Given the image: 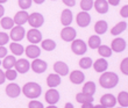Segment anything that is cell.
<instances>
[{"label": "cell", "instance_id": "cell-1", "mask_svg": "<svg viewBox=\"0 0 128 108\" xmlns=\"http://www.w3.org/2000/svg\"><path fill=\"white\" fill-rule=\"evenodd\" d=\"M99 83L100 86L104 88H113L115 87L119 83L118 74L114 72H105L99 78Z\"/></svg>", "mask_w": 128, "mask_h": 108}, {"label": "cell", "instance_id": "cell-2", "mask_svg": "<svg viewBox=\"0 0 128 108\" xmlns=\"http://www.w3.org/2000/svg\"><path fill=\"white\" fill-rule=\"evenodd\" d=\"M22 93L29 99H36V98H38L41 95V93H42V88H41V86L37 84V83L30 81V83H27V84L24 86Z\"/></svg>", "mask_w": 128, "mask_h": 108}, {"label": "cell", "instance_id": "cell-3", "mask_svg": "<svg viewBox=\"0 0 128 108\" xmlns=\"http://www.w3.org/2000/svg\"><path fill=\"white\" fill-rule=\"evenodd\" d=\"M71 50L76 55H84L88 50V45L84 41L82 40H74L71 44Z\"/></svg>", "mask_w": 128, "mask_h": 108}, {"label": "cell", "instance_id": "cell-4", "mask_svg": "<svg viewBox=\"0 0 128 108\" xmlns=\"http://www.w3.org/2000/svg\"><path fill=\"white\" fill-rule=\"evenodd\" d=\"M27 22L30 24L32 27H34V28H36L37 29L38 27H41V26L43 24L44 17H43V15L40 14V13H32L30 15H28Z\"/></svg>", "mask_w": 128, "mask_h": 108}, {"label": "cell", "instance_id": "cell-5", "mask_svg": "<svg viewBox=\"0 0 128 108\" xmlns=\"http://www.w3.org/2000/svg\"><path fill=\"white\" fill-rule=\"evenodd\" d=\"M30 66H32V69H33V71L35 72V73H43V72L47 70L48 64H47V62L42 61V59L35 58L34 62L30 64Z\"/></svg>", "mask_w": 128, "mask_h": 108}, {"label": "cell", "instance_id": "cell-6", "mask_svg": "<svg viewBox=\"0 0 128 108\" xmlns=\"http://www.w3.org/2000/svg\"><path fill=\"white\" fill-rule=\"evenodd\" d=\"M76 30L72 27H65L62 29L61 31V37L62 40L65 42H72L76 38Z\"/></svg>", "mask_w": 128, "mask_h": 108}, {"label": "cell", "instance_id": "cell-7", "mask_svg": "<svg viewBox=\"0 0 128 108\" xmlns=\"http://www.w3.org/2000/svg\"><path fill=\"white\" fill-rule=\"evenodd\" d=\"M24 34H26L24 28L21 27V26H16V27L12 28L10 36V38H12L14 42H19V41H21L24 37Z\"/></svg>", "mask_w": 128, "mask_h": 108}, {"label": "cell", "instance_id": "cell-8", "mask_svg": "<svg viewBox=\"0 0 128 108\" xmlns=\"http://www.w3.org/2000/svg\"><path fill=\"white\" fill-rule=\"evenodd\" d=\"M27 40L33 44H36V43H40L42 41V34L41 31L36 28H33L30 30H28L27 33Z\"/></svg>", "mask_w": 128, "mask_h": 108}, {"label": "cell", "instance_id": "cell-9", "mask_svg": "<svg viewBox=\"0 0 128 108\" xmlns=\"http://www.w3.org/2000/svg\"><path fill=\"white\" fill-rule=\"evenodd\" d=\"M21 93V88L20 86L15 83H10V84L7 85L6 87V94L7 97H10V98H18Z\"/></svg>", "mask_w": 128, "mask_h": 108}, {"label": "cell", "instance_id": "cell-10", "mask_svg": "<svg viewBox=\"0 0 128 108\" xmlns=\"http://www.w3.org/2000/svg\"><path fill=\"white\" fill-rule=\"evenodd\" d=\"M46 101L49 105H55L60 101V93L58 91H56L55 88H50L49 91H47L46 93Z\"/></svg>", "mask_w": 128, "mask_h": 108}, {"label": "cell", "instance_id": "cell-11", "mask_svg": "<svg viewBox=\"0 0 128 108\" xmlns=\"http://www.w3.org/2000/svg\"><path fill=\"white\" fill-rule=\"evenodd\" d=\"M15 71L19 72V73H27L29 71V69H30V63L27 61V59H19V61L15 62Z\"/></svg>", "mask_w": 128, "mask_h": 108}, {"label": "cell", "instance_id": "cell-12", "mask_svg": "<svg viewBox=\"0 0 128 108\" xmlns=\"http://www.w3.org/2000/svg\"><path fill=\"white\" fill-rule=\"evenodd\" d=\"M91 22V16L88 12H80L78 13L77 15V23L79 27L84 28V27H88V24Z\"/></svg>", "mask_w": 128, "mask_h": 108}, {"label": "cell", "instance_id": "cell-13", "mask_svg": "<svg viewBox=\"0 0 128 108\" xmlns=\"http://www.w3.org/2000/svg\"><path fill=\"white\" fill-rule=\"evenodd\" d=\"M115 104H116V98L113 94H105L100 99V105H102L106 108L114 107Z\"/></svg>", "mask_w": 128, "mask_h": 108}, {"label": "cell", "instance_id": "cell-14", "mask_svg": "<svg viewBox=\"0 0 128 108\" xmlns=\"http://www.w3.org/2000/svg\"><path fill=\"white\" fill-rule=\"evenodd\" d=\"M126 49V41L121 37H118L113 40L112 42V45H111V50L112 51H115V52H121Z\"/></svg>", "mask_w": 128, "mask_h": 108}, {"label": "cell", "instance_id": "cell-15", "mask_svg": "<svg viewBox=\"0 0 128 108\" xmlns=\"http://www.w3.org/2000/svg\"><path fill=\"white\" fill-rule=\"evenodd\" d=\"M54 71L58 76H66L69 73V66H68L64 62H56L54 64Z\"/></svg>", "mask_w": 128, "mask_h": 108}, {"label": "cell", "instance_id": "cell-16", "mask_svg": "<svg viewBox=\"0 0 128 108\" xmlns=\"http://www.w3.org/2000/svg\"><path fill=\"white\" fill-rule=\"evenodd\" d=\"M85 79V74L83 73L82 71H79V70H74V71H72L70 73V80L72 84H82L83 81H84Z\"/></svg>", "mask_w": 128, "mask_h": 108}, {"label": "cell", "instance_id": "cell-17", "mask_svg": "<svg viewBox=\"0 0 128 108\" xmlns=\"http://www.w3.org/2000/svg\"><path fill=\"white\" fill-rule=\"evenodd\" d=\"M28 15L29 14L26 12V10H20L15 14L14 16V23H16V26H22L24 23H26L28 20Z\"/></svg>", "mask_w": 128, "mask_h": 108}, {"label": "cell", "instance_id": "cell-18", "mask_svg": "<svg viewBox=\"0 0 128 108\" xmlns=\"http://www.w3.org/2000/svg\"><path fill=\"white\" fill-rule=\"evenodd\" d=\"M26 55H27L29 58L35 59V58H37L41 55V49L37 47V45H35V44L28 45V47L26 48Z\"/></svg>", "mask_w": 128, "mask_h": 108}, {"label": "cell", "instance_id": "cell-19", "mask_svg": "<svg viewBox=\"0 0 128 108\" xmlns=\"http://www.w3.org/2000/svg\"><path fill=\"white\" fill-rule=\"evenodd\" d=\"M47 84L50 88L57 87L58 85L61 84V76H58L57 73H52L49 74L47 78Z\"/></svg>", "mask_w": 128, "mask_h": 108}, {"label": "cell", "instance_id": "cell-20", "mask_svg": "<svg viewBox=\"0 0 128 108\" xmlns=\"http://www.w3.org/2000/svg\"><path fill=\"white\" fill-rule=\"evenodd\" d=\"M61 22L63 26L69 27L72 22V12L70 9H64L61 15Z\"/></svg>", "mask_w": 128, "mask_h": 108}, {"label": "cell", "instance_id": "cell-21", "mask_svg": "<svg viewBox=\"0 0 128 108\" xmlns=\"http://www.w3.org/2000/svg\"><path fill=\"white\" fill-rule=\"evenodd\" d=\"M92 65H93V68H94V70L97 72H105L108 68V63L105 58H99V59H97L94 62V64Z\"/></svg>", "mask_w": 128, "mask_h": 108}, {"label": "cell", "instance_id": "cell-22", "mask_svg": "<svg viewBox=\"0 0 128 108\" xmlns=\"http://www.w3.org/2000/svg\"><path fill=\"white\" fill-rule=\"evenodd\" d=\"M93 5H94V8L97 9L98 13L105 14L108 12V3L106 0H97Z\"/></svg>", "mask_w": 128, "mask_h": 108}, {"label": "cell", "instance_id": "cell-23", "mask_svg": "<svg viewBox=\"0 0 128 108\" xmlns=\"http://www.w3.org/2000/svg\"><path fill=\"white\" fill-rule=\"evenodd\" d=\"M76 100H77L79 104H86V102H93V95H90V94H86L84 92L82 93H78L76 95Z\"/></svg>", "mask_w": 128, "mask_h": 108}, {"label": "cell", "instance_id": "cell-24", "mask_svg": "<svg viewBox=\"0 0 128 108\" xmlns=\"http://www.w3.org/2000/svg\"><path fill=\"white\" fill-rule=\"evenodd\" d=\"M107 28H108L107 22H106V21H104V20H100V21H98L97 23H96L94 30H96V33H97V34L101 35V34H105V33L107 31Z\"/></svg>", "mask_w": 128, "mask_h": 108}, {"label": "cell", "instance_id": "cell-25", "mask_svg": "<svg viewBox=\"0 0 128 108\" xmlns=\"http://www.w3.org/2000/svg\"><path fill=\"white\" fill-rule=\"evenodd\" d=\"M15 62H16V59H15L14 56H6V57L4 58V62L1 64H2V66L6 70H10V69H12L15 65Z\"/></svg>", "mask_w": 128, "mask_h": 108}, {"label": "cell", "instance_id": "cell-26", "mask_svg": "<svg viewBox=\"0 0 128 108\" xmlns=\"http://www.w3.org/2000/svg\"><path fill=\"white\" fill-rule=\"evenodd\" d=\"M126 28H127V23H126L125 21H122V22H119L118 24H115L114 27L112 28V35H119V34H121L122 31H125L126 30Z\"/></svg>", "mask_w": 128, "mask_h": 108}, {"label": "cell", "instance_id": "cell-27", "mask_svg": "<svg viewBox=\"0 0 128 108\" xmlns=\"http://www.w3.org/2000/svg\"><path fill=\"white\" fill-rule=\"evenodd\" d=\"M101 44V40L100 37L97 36V35H92L90 38H88V47L91 49H98Z\"/></svg>", "mask_w": 128, "mask_h": 108}, {"label": "cell", "instance_id": "cell-28", "mask_svg": "<svg viewBox=\"0 0 128 108\" xmlns=\"http://www.w3.org/2000/svg\"><path fill=\"white\" fill-rule=\"evenodd\" d=\"M10 51H12L14 55H16V56H20V55H22V54H24V47H22L21 44L16 43V42H13V43L10 44Z\"/></svg>", "mask_w": 128, "mask_h": 108}, {"label": "cell", "instance_id": "cell-29", "mask_svg": "<svg viewBox=\"0 0 128 108\" xmlns=\"http://www.w3.org/2000/svg\"><path fill=\"white\" fill-rule=\"evenodd\" d=\"M83 92L86 93V94H90V95H93L96 93V84L93 81H88L86 84L84 85L83 87Z\"/></svg>", "mask_w": 128, "mask_h": 108}, {"label": "cell", "instance_id": "cell-30", "mask_svg": "<svg viewBox=\"0 0 128 108\" xmlns=\"http://www.w3.org/2000/svg\"><path fill=\"white\" fill-rule=\"evenodd\" d=\"M42 49H44L46 51H52L55 50V48H56V43H55L52 40H44L42 41Z\"/></svg>", "mask_w": 128, "mask_h": 108}, {"label": "cell", "instance_id": "cell-31", "mask_svg": "<svg viewBox=\"0 0 128 108\" xmlns=\"http://www.w3.org/2000/svg\"><path fill=\"white\" fill-rule=\"evenodd\" d=\"M98 52H99V55H100V56H102L104 58L111 57V56H112L111 48L107 47V45H100V47L98 48Z\"/></svg>", "mask_w": 128, "mask_h": 108}, {"label": "cell", "instance_id": "cell-32", "mask_svg": "<svg viewBox=\"0 0 128 108\" xmlns=\"http://www.w3.org/2000/svg\"><path fill=\"white\" fill-rule=\"evenodd\" d=\"M0 24H1V27H2L4 29H12V28L14 27V21H13V19L6 16V17H2V19H1Z\"/></svg>", "mask_w": 128, "mask_h": 108}, {"label": "cell", "instance_id": "cell-33", "mask_svg": "<svg viewBox=\"0 0 128 108\" xmlns=\"http://www.w3.org/2000/svg\"><path fill=\"white\" fill-rule=\"evenodd\" d=\"M116 100H118V102L122 107H128V93L127 92H120Z\"/></svg>", "mask_w": 128, "mask_h": 108}, {"label": "cell", "instance_id": "cell-34", "mask_svg": "<svg viewBox=\"0 0 128 108\" xmlns=\"http://www.w3.org/2000/svg\"><path fill=\"white\" fill-rule=\"evenodd\" d=\"M92 64H93V62L90 57H84L79 61V66L82 69H90L92 66Z\"/></svg>", "mask_w": 128, "mask_h": 108}, {"label": "cell", "instance_id": "cell-35", "mask_svg": "<svg viewBox=\"0 0 128 108\" xmlns=\"http://www.w3.org/2000/svg\"><path fill=\"white\" fill-rule=\"evenodd\" d=\"M93 7V0H82L80 1V8L84 12H88Z\"/></svg>", "mask_w": 128, "mask_h": 108}, {"label": "cell", "instance_id": "cell-36", "mask_svg": "<svg viewBox=\"0 0 128 108\" xmlns=\"http://www.w3.org/2000/svg\"><path fill=\"white\" fill-rule=\"evenodd\" d=\"M16 77H18V73H16V71H15V70H13V69L7 70V72L5 73V78H6V79H8V80H10V81L15 80V79H16Z\"/></svg>", "mask_w": 128, "mask_h": 108}, {"label": "cell", "instance_id": "cell-37", "mask_svg": "<svg viewBox=\"0 0 128 108\" xmlns=\"http://www.w3.org/2000/svg\"><path fill=\"white\" fill-rule=\"evenodd\" d=\"M32 1L33 0H19V6L20 8H22V10H26L32 6Z\"/></svg>", "mask_w": 128, "mask_h": 108}, {"label": "cell", "instance_id": "cell-38", "mask_svg": "<svg viewBox=\"0 0 128 108\" xmlns=\"http://www.w3.org/2000/svg\"><path fill=\"white\" fill-rule=\"evenodd\" d=\"M120 69H121V71L124 74L127 76L128 74V58H125L124 61L121 62V65H120Z\"/></svg>", "mask_w": 128, "mask_h": 108}, {"label": "cell", "instance_id": "cell-39", "mask_svg": "<svg viewBox=\"0 0 128 108\" xmlns=\"http://www.w3.org/2000/svg\"><path fill=\"white\" fill-rule=\"evenodd\" d=\"M10 41V35L6 33H0V45H5Z\"/></svg>", "mask_w": 128, "mask_h": 108}, {"label": "cell", "instance_id": "cell-40", "mask_svg": "<svg viewBox=\"0 0 128 108\" xmlns=\"http://www.w3.org/2000/svg\"><path fill=\"white\" fill-rule=\"evenodd\" d=\"M28 107H29V108H44V107H43V104H42V102L35 101V100H33V101L29 102Z\"/></svg>", "mask_w": 128, "mask_h": 108}, {"label": "cell", "instance_id": "cell-41", "mask_svg": "<svg viewBox=\"0 0 128 108\" xmlns=\"http://www.w3.org/2000/svg\"><path fill=\"white\" fill-rule=\"evenodd\" d=\"M120 14H121L122 17H128V5L122 7L121 10H120Z\"/></svg>", "mask_w": 128, "mask_h": 108}, {"label": "cell", "instance_id": "cell-42", "mask_svg": "<svg viewBox=\"0 0 128 108\" xmlns=\"http://www.w3.org/2000/svg\"><path fill=\"white\" fill-rule=\"evenodd\" d=\"M7 56V49L4 45H0V58H5Z\"/></svg>", "mask_w": 128, "mask_h": 108}, {"label": "cell", "instance_id": "cell-43", "mask_svg": "<svg viewBox=\"0 0 128 108\" xmlns=\"http://www.w3.org/2000/svg\"><path fill=\"white\" fill-rule=\"evenodd\" d=\"M63 3L68 7H74L76 5V0H63Z\"/></svg>", "mask_w": 128, "mask_h": 108}, {"label": "cell", "instance_id": "cell-44", "mask_svg": "<svg viewBox=\"0 0 128 108\" xmlns=\"http://www.w3.org/2000/svg\"><path fill=\"white\" fill-rule=\"evenodd\" d=\"M6 80V78H5V72L2 70H0V85H2Z\"/></svg>", "mask_w": 128, "mask_h": 108}, {"label": "cell", "instance_id": "cell-45", "mask_svg": "<svg viewBox=\"0 0 128 108\" xmlns=\"http://www.w3.org/2000/svg\"><path fill=\"white\" fill-rule=\"evenodd\" d=\"M107 3H110L112 6H118L120 3V0H107Z\"/></svg>", "mask_w": 128, "mask_h": 108}, {"label": "cell", "instance_id": "cell-46", "mask_svg": "<svg viewBox=\"0 0 128 108\" xmlns=\"http://www.w3.org/2000/svg\"><path fill=\"white\" fill-rule=\"evenodd\" d=\"M82 108H93V105H92V102H86V104H83Z\"/></svg>", "mask_w": 128, "mask_h": 108}, {"label": "cell", "instance_id": "cell-47", "mask_svg": "<svg viewBox=\"0 0 128 108\" xmlns=\"http://www.w3.org/2000/svg\"><path fill=\"white\" fill-rule=\"evenodd\" d=\"M4 13H5V8H4V6L0 3V17H2Z\"/></svg>", "mask_w": 128, "mask_h": 108}, {"label": "cell", "instance_id": "cell-48", "mask_svg": "<svg viewBox=\"0 0 128 108\" xmlns=\"http://www.w3.org/2000/svg\"><path fill=\"white\" fill-rule=\"evenodd\" d=\"M64 108H74V105H72L71 102H66L65 106H64Z\"/></svg>", "mask_w": 128, "mask_h": 108}, {"label": "cell", "instance_id": "cell-49", "mask_svg": "<svg viewBox=\"0 0 128 108\" xmlns=\"http://www.w3.org/2000/svg\"><path fill=\"white\" fill-rule=\"evenodd\" d=\"M34 2L35 3H38V5H40V3H43L44 2V0H33Z\"/></svg>", "mask_w": 128, "mask_h": 108}, {"label": "cell", "instance_id": "cell-50", "mask_svg": "<svg viewBox=\"0 0 128 108\" xmlns=\"http://www.w3.org/2000/svg\"><path fill=\"white\" fill-rule=\"evenodd\" d=\"M93 108H106V107H104L102 105H97V106H93Z\"/></svg>", "mask_w": 128, "mask_h": 108}, {"label": "cell", "instance_id": "cell-51", "mask_svg": "<svg viewBox=\"0 0 128 108\" xmlns=\"http://www.w3.org/2000/svg\"><path fill=\"white\" fill-rule=\"evenodd\" d=\"M47 108H57V107H56V106H55V105H50V106H48Z\"/></svg>", "mask_w": 128, "mask_h": 108}, {"label": "cell", "instance_id": "cell-52", "mask_svg": "<svg viewBox=\"0 0 128 108\" xmlns=\"http://www.w3.org/2000/svg\"><path fill=\"white\" fill-rule=\"evenodd\" d=\"M7 2V0H0V3H5Z\"/></svg>", "mask_w": 128, "mask_h": 108}, {"label": "cell", "instance_id": "cell-53", "mask_svg": "<svg viewBox=\"0 0 128 108\" xmlns=\"http://www.w3.org/2000/svg\"><path fill=\"white\" fill-rule=\"evenodd\" d=\"M0 65H1V62H0Z\"/></svg>", "mask_w": 128, "mask_h": 108}, {"label": "cell", "instance_id": "cell-54", "mask_svg": "<svg viewBox=\"0 0 128 108\" xmlns=\"http://www.w3.org/2000/svg\"><path fill=\"white\" fill-rule=\"evenodd\" d=\"M54 1H55V0H54Z\"/></svg>", "mask_w": 128, "mask_h": 108}]
</instances>
